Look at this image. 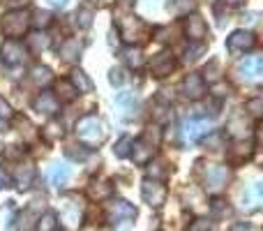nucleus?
I'll use <instances>...</instances> for the list:
<instances>
[{"mask_svg":"<svg viewBox=\"0 0 263 231\" xmlns=\"http://www.w3.org/2000/svg\"><path fill=\"white\" fill-rule=\"evenodd\" d=\"M227 5H231V7H240V5H245V0H224Z\"/></svg>","mask_w":263,"mask_h":231,"instance_id":"3c124183","label":"nucleus"},{"mask_svg":"<svg viewBox=\"0 0 263 231\" xmlns=\"http://www.w3.org/2000/svg\"><path fill=\"white\" fill-rule=\"evenodd\" d=\"M141 197H143V201L150 206V208H159V206L166 201V187H164L159 181L145 178V181L141 183Z\"/></svg>","mask_w":263,"mask_h":231,"instance_id":"6e6552de","label":"nucleus"},{"mask_svg":"<svg viewBox=\"0 0 263 231\" xmlns=\"http://www.w3.org/2000/svg\"><path fill=\"white\" fill-rule=\"evenodd\" d=\"M213 210H215V213H217V215H222L224 210H227V213H229V206L224 204L222 199H215V201H213Z\"/></svg>","mask_w":263,"mask_h":231,"instance_id":"49530a36","label":"nucleus"},{"mask_svg":"<svg viewBox=\"0 0 263 231\" xmlns=\"http://www.w3.org/2000/svg\"><path fill=\"white\" fill-rule=\"evenodd\" d=\"M0 58L7 65H18L26 58V49H23V44L18 40H7L0 46Z\"/></svg>","mask_w":263,"mask_h":231,"instance_id":"ddd939ff","label":"nucleus"},{"mask_svg":"<svg viewBox=\"0 0 263 231\" xmlns=\"http://www.w3.org/2000/svg\"><path fill=\"white\" fill-rule=\"evenodd\" d=\"M129 155H132V159H134L136 164L145 167V164L153 162V157H155V146L148 144V141H143V139H139V141H134V144H132Z\"/></svg>","mask_w":263,"mask_h":231,"instance_id":"2eb2a0df","label":"nucleus"},{"mask_svg":"<svg viewBox=\"0 0 263 231\" xmlns=\"http://www.w3.org/2000/svg\"><path fill=\"white\" fill-rule=\"evenodd\" d=\"M37 227H42V231H53L55 229V215L53 213H44V218H40Z\"/></svg>","mask_w":263,"mask_h":231,"instance_id":"e433bc0d","label":"nucleus"},{"mask_svg":"<svg viewBox=\"0 0 263 231\" xmlns=\"http://www.w3.org/2000/svg\"><path fill=\"white\" fill-rule=\"evenodd\" d=\"M30 79L37 83V86H46V83H51V69L49 67H42V65H37V67H32L30 72Z\"/></svg>","mask_w":263,"mask_h":231,"instance_id":"cd10ccee","label":"nucleus"},{"mask_svg":"<svg viewBox=\"0 0 263 231\" xmlns=\"http://www.w3.org/2000/svg\"><path fill=\"white\" fill-rule=\"evenodd\" d=\"M69 83L77 88V93H92V88H95V83L88 79V74L83 72V69H74Z\"/></svg>","mask_w":263,"mask_h":231,"instance_id":"b1692460","label":"nucleus"},{"mask_svg":"<svg viewBox=\"0 0 263 231\" xmlns=\"http://www.w3.org/2000/svg\"><path fill=\"white\" fill-rule=\"evenodd\" d=\"M173 67H176V58H173L171 51H159L150 63V74L155 79H164L173 72Z\"/></svg>","mask_w":263,"mask_h":231,"instance_id":"9d476101","label":"nucleus"},{"mask_svg":"<svg viewBox=\"0 0 263 231\" xmlns=\"http://www.w3.org/2000/svg\"><path fill=\"white\" fill-rule=\"evenodd\" d=\"M14 116V111H12V106L7 104V102L3 100V97H0V118H3V120H9V118Z\"/></svg>","mask_w":263,"mask_h":231,"instance_id":"79ce46f5","label":"nucleus"},{"mask_svg":"<svg viewBox=\"0 0 263 231\" xmlns=\"http://www.w3.org/2000/svg\"><path fill=\"white\" fill-rule=\"evenodd\" d=\"M254 46H256V37L250 30H233L227 37V49L233 51V54H245V51H252Z\"/></svg>","mask_w":263,"mask_h":231,"instance_id":"1a4fd4ad","label":"nucleus"},{"mask_svg":"<svg viewBox=\"0 0 263 231\" xmlns=\"http://www.w3.org/2000/svg\"><path fill=\"white\" fill-rule=\"evenodd\" d=\"M236 74L245 83H259L263 79V58L261 56H247L236 65Z\"/></svg>","mask_w":263,"mask_h":231,"instance_id":"20e7f679","label":"nucleus"},{"mask_svg":"<svg viewBox=\"0 0 263 231\" xmlns=\"http://www.w3.org/2000/svg\"><path fill=\"white\" fill-rule=\"evenodd\" d=\"M150 164V169H148V178H150V181H164V178H166V169H164V167H166V164H164V162H148Z\"/></svg>","mask_w":263,"mask_h":231,"instance_id":"f704fd0d","label":"nucleus"},{"mask_svg":"<svg viewBox=\"0 0 263 231\" xmlns=\"http://www.w3.org/2000/svg\"><path fill=\"white\" fill-rule=\"evenodd\" d=\"M203 51H205V44H203V42H201V44L190 46V49L185 51V60H187V63H190V60H196L201 54H203Z\"/></svg>","mask_w":263,"mask_h":231,"instance_id":"58836bf2","label":"nucleus"},{"mask_svg":"<svg viewBox=\"0 0 263 231\" xmlns=\"http://www.w3.org/2000/svg\"><path fill=\"white\" fill-rule=\"evenodd\" d=\"M7 187H12V178L5 169H0V190H7Z\"/></svg>","mask_w":263,"mask_h":231,"instance_id":"37998d69","label":"nucleus"},{"mask_svg":"<svg viewBox=\"0 0 263 231\" xmlns=\"http://www.w3.org/2000/svg\"><path fill=\"white\" fill-rule=\"evenodd\" d=\"M155 118H157V120H168V118H171V106H168V104L159 106V111L155 114Z\"/></svg>","mask_w":263,"mask_h":231,"instance_id":"c03bdc74","label":"nucleus"},{"mask_svg":"<svg viewBox=\"0 0 263 231\" xmlns=\"http://www.w3.org/2000/svg\"><path fill=\"white\" fill-rule=\"evenodd\" d=\"M26 44H28V49H30V51L40 54L42 49H46V46H49V37L40 35V32H32V35L26 40Z\"/></svg>","mask_w":263,"mask_h":231,"instance_id":"c85d7f7f","label":"nucleus"},{"mask_svg":"<svg viewBox=\"0 0 263 231\" xmlns=\"http://www.w3.org/2000/svg\"><path fill=\"white\" fill-rule=\"evenodd\" d=\"M83 218V204L77 194H67L63 199V206H60V220L67 224L69 229L79 227Z\"/></svg>","mask_w":263,"mask_h":231,"instance_id":"423d86ee","label":"nucleus"},{"mask_svg":"<svg viewBox=\"0 0 263 231\" xmlns=\"http://www.w3.org/2000/svg\"><path fill=\"white\" fill-rule=\"evenodd\" d=\"M261 106H263V100L261 97H254V100L247 102V111H250L254 118H261Z\"/></svg>","mask_w":263,"mask_h":231,"instance_id":"ea45409f","label":"nucleus"},{"mask_svg":"<svg viewBox=\"0 0 263 231\" xmlns=\"http://www.w3.org/2000/svg\"><path fill=\"white\" fill-rule=\"evenodd\" d=\"M88 3H90V5H100L102 0H88Z\"/></svg>","mask_w":263,"mask_h":231,"instance_id":"864d4df0","label":"nucleus"},{"mask_svg":"<svg viewBox=\"0 0 263 231\" xmlns=\"http://www.w3.org/2000/svg\"><path fill=\"white\" fill-rule=\"evenodd\" d=\"M229 176H231V171H229V167H224V164H213V167H208L205 173H203L205 190L213 192V194H217V192L227 185Z\"/></svg>","mask_w":263,"mask_h":231,"instance_id":"0eeeda50","label":"nucleus"},{"mask_svg":"<svg viewBox=\"0 0 263 231\" xmlns=\"http://www.w3.org/2000/svg\"><path fill=\"white\" fill-rule=\"evenodd\" d=\"M3 3L7 5V7H12V9H23L30 0H3Z\"/></svg>","mask_w":263,"mask_h":231,"instance_id":"a18cd8bd","label":"nucleus"},{"mask_svg":"<svg viewBox=\"0 0 263 231\" xmlns=\"http://www.w3.org/2000/svg\"><path fill=\"white\" fill-rule=\"evenodd\" d=\"M88 192H90L92 199H109V197L114 194V185H111L109 181H92Z\"/></svg>","mask_w":263,"mask_h":231,"instance_id":"393cba45","label":"nucleus"},{"mask_svg":"<svg viewBox=\"0 0 263 231\" xmlns=\"http://www.w3.org/2000/svg\"><path fill=\"white\" fill-rule=\"evenodd\" d=\"M231 231H252V227L247 222H238V224H233Z\"/></svg>","mask_w":263,"mask_h":231,"instance_id":"09e8293b","label":"nucleus"},{"mask_svg":"<svg viewBox=\"0 0 263 231\" xmlns=\"http://www.w3.org/2000/svg\"><path fill=\"white\" fill-rule=\"evenodd\" d=\"M51 21H53V16H51L46 9H37V12L32 14V19H30V23L35 28H49Z\"/></svg>","mask_w":263,"mask_h":231,"instance_id":"473e14b6","label":"nucleus"},{"mask_svg":"<svg viewBox=\"0 0 263 231\" xmlns=\"http://www.w3.org/2000/svg\"><path fill=\"white\" fill-rule=\"evenodd\" d=\"M132 144H134V139H132L129 134H123V136H120L118 144H116V148H114L116 157H127L129 150H132Z\"/></svg>","mask_w":263,"mask_h":231,"instance_id":"c756f323","label":"nucleus"},{"mask_svg":"<svg viewBox=\"0 0 263 231\" xmlns=\"http://www.w3.org/2000/svg\"><path fill=\"white\" fill-rule=\"evenodd\" d=\"M182 93L190 100H201L205 95V81L201 79V74H187L182 81Z\"/></svg>","mask_w":263,"mask_h":231,"instance_id":"dca6fc26","label":"nucleus"},{"mask_svg":"<svg viewBox=\"0 0 263 231\" xmlns=\"http://www.w3.org/2000/svg\"><path fill=\"white\" fill-rule=\"evenodd\" d=\"M77 95H79L77 88H74L69 81H60L58 83V97H60V102H72Z\"/></svg>","mask_w":263,"mask_h":231,"instance_id":"2f4dec72","label":"nucleus"},{"mask_svg":"<svg viewBox=\"0 0 263 231\" xmlns=\"http://www.w3.org/2000/svg\"><path fill=\"white\" fill-rule=\"evenodd\" d=\"M111 222H127V220H134L136 218V208L132 204L123 199H116L109 204V210H106Z\"/></svg>","mask_w":263,"mask_h":231,"instance_id":"f8f14e48","label":"nucleus"},{"mask_svg":"<svg viewBox=\"0 0 263 231\" xmlns=\"http://www.w3.org/2000/svg\"><path fill=\"white\" fill-rule=\"evenodd\" d=\"M81 51H83V42L77 40V37H67V40L60 44L58 56L65 60V63H74V60L81 58Z\"/></svg>","mask_w":263,"mask_h":231,"instance_id":"f3484780","label":"nucleus"},{"mask_svg":"<svg viewBox=\"0 0 263 231\" xmlns=\"http://www.w3.org/2000/svg\"><path fill=\"white\" fill-rule=\"evenodd\" d=\"M125 79H127V77H125V72H123V69H111V72H109V81L111 83H114V86H123V83H125Z\"/></svg>","mask_w":263,"mask_h":231,"instance_id":"a19ab883","label":"nucleus"},{"mask_svg":"<svg viewBox=\"0 0 263 231\" xmlns=\"http://www.w3.org/2000/svg\"><path fill=\"white\" fill-rule=\"evenodd\" d=\"M28 26H30V16H28L23 9H9L3 16V21H0V30H3V35L9 37V40L23 37Z\"/></svg>","mask_w":263,"mask_h":231,"instance_id":"7ed1b4c3","label":"nucleus"},{"mask_svg":"<svg viewBox=\"0 0 263 231\" xmlns=\"http://www.w3.org/2000/svg\"><path fill=\"white\" fill-rule=\"evenodd\" d=\"M49 181H51V185H55V187L65 185V183L69 181V167H67V164H60V162L51 164V169H49Z\"/></svg>","mask_w":263,"mask_h":231,"instance_id":"412c9836","label":"nucleus"},{"mask_svg":"<svg viewBox=\"0 0 263 231\" xmlns=\"http://www.w3.org/2000/svg\"><path fill=\"white\" fill-rule=\"evenodd\" d=\"M51 5H53V7H58V9H63V7H67V3L69 0H49Z\"/></svg>","mask_w":263,"mask_h":231,"instance_id":"8fccbe9b","label":"nucleus"},{"mask_svg":"<svg viewBox=\"0 0 263 231\" xmlns=\"http://www.w3.org/2000/svg\"><path fill=\"white\" fill-rule=\"evenodd\" d=\"M224 136L219 132H208V139H205V146H210V150H222L224 148Z\"/></svg>","mask_w":263,"mask_h":231,"instance_id":"c9c22d12","label":"nucleus"},{"mask_svg":"<svg viewBox=\"0 0 263 231\" xmlns=\"http://www.w3.org/2000/svg\"><path fill=\"white\" fill-rule=\"evenodd\" d=\"M263 201V183L261 181H254L245 192H242V206L247 210H256Z\"/></svg>","mask_w":263,"mask_h":231,"instance_id":"a211bd4d","label":"nucleus"},{"mask_svg":"<svg viewBox=\"0 0 263 231\" xmlns=\"http://www.w3.org/2000/svg\"><path fill=\"white\" fill-rule=\"evenodd\" d=\"M32 181H35V167L32 164H18L16 169V185L21 187V190H28V187L32 185Z\"/></svg>","mask_w":263,"mask_h":231,"instance_id":"5701e85b","label":"nucleus"},{"mask_svg":"<svg viewBox=\"0 0 263 231\" xmlns=\"http://www.w3.org/2000/svg\"><path fill=\"white\" fill-rule=\"evenodd\" d=\"M185 35L190 37V42H194V44H201V42L208 37V26H205V21L201 16H196V14H190V16L185 19Z\"/></svg>","mask_w":263,"mask_h":231,"instance_id":"9b49d317","label":"nucleus"},{"mask_svg":"<svg viewBox=\"0 0 263 231\" xmlns=\"http://www.w3.org/2000/svg\"><path fill=\"white\" fill-rule=\"evenodd\" d=\"M116 104L123 109L125 116H132L139 109V95H136L134 91H120L118 95H116Z\"/></svg>","mask_w":263,"mask_h":231,"instance_id":"6ab92c4d","label":"nucleus"},{"mask_svg":"<svg viewBox=\"0 0 263 231\" xmlns=\"http://www.w3.org/2000/svg\"><path fill=\"white\" fill-rule=\"evenodd\" d=\"M227 132L231 136H236V139H245V136L250 134V125H247L245 116H233L227 125Z\"/></svg>","mask_w":263,"mask_h":231,"instance_id":"4be33fe9","label":"nucleus"},{"mask_svg":"<svg viewBox=\"0 0 263 231\" xmlns=\"http://www.w3.org/2000/svg\"><path fill=\"white\" fill-rule=\"evenodd\" d=\"M37 222H40V218H37L35 208H26L21 215L16 218V231H35L37 229Z\"/></svg>","mask_w":263,"mask_h":231,"instance_id":"aec40b11","label":"nucleus"},{"mask_svg":"<svg viewBox=\"0 0 263 231\" xmlns=\"http://www.w3.org/2000/svg\"><path fill=\"white\" fill-rule=\"evenodd\" d=\"M65 155H67V157L69 159H79V162H86V159H88V155H90V150H81V148H79V150H74V146H72V148H67V150H65Z\"/></svg>","mask_w":263,"mask_h":231,"instance_id":"4c0bfd02","label":"nucleus"},{"mask_svg":"<svg viewBox=\"0 0 263 231\" xmlns=\"http://www.w3.org/2000/svg\"><path fill=\"white\" fill-rule=\"evenodd\" d=\"M168 9H171L176 16H190V12L196 9V0H173Z\"/></svg>","mask_w":263,"mask_h":231,"instance_id":"a878e982","label":"nucleus"},{"mask_svg":"<svg viewBox=\"0 0 263 231\" xmlns=\"http://www.w3.org/2000/svg\"><path fill=\"white\" fill-rule=\"evenodd\" d=\"M123 58H125V63L129 65V67H134V69H139L141 65H143V54H141V49L139 46H129V49H125L123 51Z\"/></svg>","mask_w":263,"mask_h":231,"instance_id":"bb28decb","label":"nucleus"},{"mask_svg":"<svg viewBox=\"0 0 263 231\" xmlns=\"http://www.w3.org/2000/svg\"><path fill=\"white\" fill-rule=\"evenodd\" d=\"M74 19H77V26L86 30V28H90V26H92V9H88V7L77 9V14H74Z\"/></svg>","mask_w":263,"mask_h":231,"instance_id":"72a5a7b5","label":"nucleus"},{"mask_svg":"<svg viewBox=\"0 0 263 231\" xmlns=\"http://www.w3.org/2000/svg\"><path fill=\"white\" fill-rule=\"evenodd\" d=\"M208 132H213V122L205 120V118H185L180 127V134L185 144H194V141H199Z\"/></svg>","mask_w":263,"mask_h":231,"instance_id":"39448f33","label":"nucleus"},{"mask_svg":"<svg viewBox=\"0 0 263 231\" xmlns=\"http://www.w3.org/2000/svg\"><path fill=\"white\" fill-rule=\"evenodd\" d=\"M120 231H129V229H127V227H123V229H120Z\"/></svg>","mask_w":263,"mask_h":231,"instance_id":"5fc2aeb1","label":"nucleus"},{"mask_svg":"<svg viewBox=\"0 0 263 231\" xmlns=\"http://www.w3.org/2000/svg\"><path fill=\"white\" fill-rule=\"evenodd\" d=\"M0 132H7V120H3V118H0Z\"/></svg>","mask_w":263,"mask_h":231,"instance_id":"603ef678","label":"nucleus"},{"mask_svg":"<svg viewBox=\"0 0 263 231\" xmlns=\"http://www.w3.org/2000/svg\"><path fill=\"white\" fill-rule=\"evenodd\" d=\"M210 229V222L208 220H196V224L194 227H192L190 231H208Z\"/></svg>","mask_w":263,"mask_h":231,"instance_id":"de8ad7c7","label":"nucleus"},{"mask_svg":"<svg viewBox=\"0 0 263 231\" xmlns=\"http://www.w3.org/2000/svg\"><path fill=\"white\" fill-rule=\"evenodd\" d=\"M201 79H208V83H217L222 79V67H219L217 60H210V65L203 69V77Z\"/></svg>","mask_w":263,"mask_h":231,"instance_id":"7c9ffc66","label":"nucleus"},{"mask_svg":"<svg viewBox=\"0 0 263 231\" xmlns=\"http://www.w3.org/2000/svg\"><path fill=\"white\" fill-rule=\"evenodd\" d=\"M77 136L83 146H88V150L97 148L106 141V125L97 116H83L77 122Z\"/></svg>","mask_w":263,"mask_h":231,"instance_id":"f257e3e1","label":"nucleus"},{"mask_svg":"<svg viewBox=\"0 0 263 231\" xmlns=\"http://www.w3.org/2000/svg\"><path fill=\"white\" fill-rule=\"evenodd\" d=\"M58 97L53 95V93H49V91H44V93H40V95L32 100V109L37 111V114H44V116H55L58 114Z\"/></svg>","mask_w":263,"mask_h":231,"instance_id":"4468645a","label":"nucleus"},{"mask_svg":"<svg viewBox=\"0 0 263 231\" xmlns=\"http://www.w3.org/2000/svg\"><path fill=\"white\" fill-rule=\"evenodd\" d=\"M116 28H118L120 37H123L125 42H129V44L145 40V35H148V26H145V21H143V19H139L136 14H125V16H118Z\"/></svg>","mask_w":263,"mask_h":231,"instance_id":"f03ea898","label":"nucleus"}]
</instances>
